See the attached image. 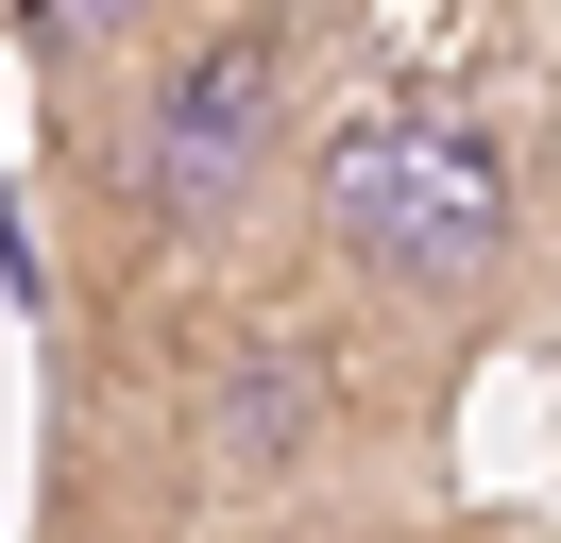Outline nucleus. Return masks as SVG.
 <instances>
[{
	"mask_svg": "<svg viewBox=\"0 0 561 543\" xmlns=\"http://www.w3.org/2000/svg\"><path fill=\"white\" fill-rule=\"evenodd\" d=\"M307 51L323 18L307 0H187L153 51H119L85 85V204H103V255L153 272V255H221L255 204L289 187V136H307Z\"/></svg>",
	"mask_w": 561,
	"mask_h": 543,
	"instance_id": "obj_1",
	"label": "nucleus"
},
{
	"mask_svg": "<svg viewBox=\"0 0 561 543\" xmlns=\"http://www.w3.org/2000/svg\"><path fill=\"white\" fill-rule=\"evenodd\" d=\"M307 255L357 323L477 339L527 289V153L477 102H357L307 136Z\"/></svg>",
	"mask_w": 561,
	"mask_h": 543,
	"instance_id": "obj_2",
	"label": "nucleus"
},
{
	"mask_svg": "<svg viewBox=\"0 0 561 543\" xmlns=\"http://www.w3.org/2000/svg\"><path fill=\"white\" fill-rule=\"evenodd\" d=\"M357 441V357L323 305H239V323L205 339V373H187V459L221 475V493H323Z\"/></svg>",
	"mask_w": 561,
	"mask_h": 543,
	"instance_id": "obj_3",
	"label": "nucleus"
},
{
	"mask_svg": "<svg viewBox=\"0 0 561 543\" xmlns=\"http://www.w3.org/2000/svg\"><path fill=\"white\" fill-rule=\"evenodd\" d=\"M171 18H187V0H18V51H35V85H51V102H85L119 51H153Z\"/></svg>",
	"mask_w": 561,
	"mask_h": 543,
	"instance_id": "obj_4",
	"label": "nucleus"
},
{
	"mask_svg": "<svg viewBox=\"0 0 561 543\" xmlns=\"http://www.w3.org/2000/svg\"><path fill=\"white\" fill-rule=\"evenodd\" d=\"M51 543H137V527H103V509H85V493H69V527H51Z\"/></svg>",
	"mask_w": 561,
	"mask_h": 543,
	"instance_id": "obj_5",
	"label": "nucleus"
}]
</instances>
